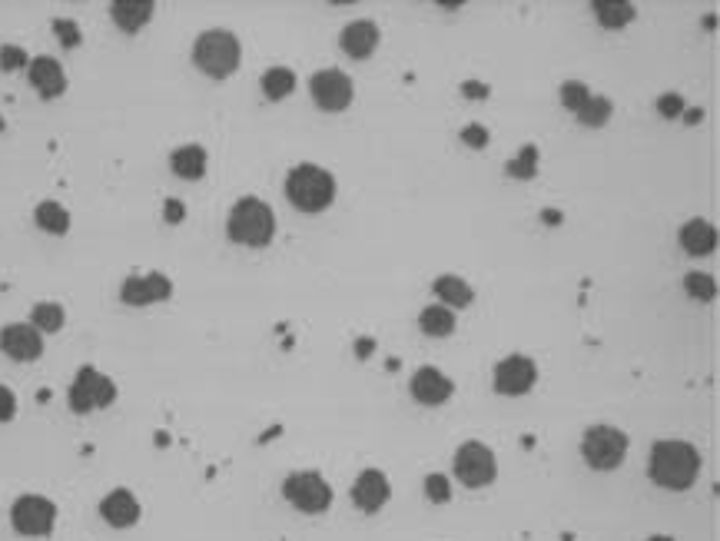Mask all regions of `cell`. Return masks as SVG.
<instances>
[{"instance_id":"cell-1","label":"cell","mask_w":720,"mask_h":541,"mask_svg":"<svg viewBox=\"0 0 720 541\" xmlns=\"http://www.w3.org/2000/svg\"><path fill=\"white\" fill-rule=\"evenodd\" d=\"M648 472L654 485L667 488V492H684V488H691L697 482V475H701V452H697L691 442H681V439L654 442Z\"/></svg>"},{"instance_id":"cell-2","label":"cell","mask_w":720,"mask_h":541,"mask_svg":"<svg viewBox=\"0 0 720 541\" xmlns=\"http://www.w3.org/2000/svg\"><path fill=\"white\" fill-rule=\"evenodd\" d=\"M286 200L299 213H322L336 200V176L316 163L292 166L286 176Z\"/></svg>"},{"instance_id":"cell-3","label":"cell","mask_w":720,"mask_h":541,"mask_svg":"<svg viewBox=\"0 0 720 541\" xmlns=\"http://www.w3.org/2000/svg\"><path fill=\"white\" fill-rule=\"evenodd\" d=\"M226 233L233 243L239 246H253V249H263L273 243L276 236V213L273 206L256 200V196H243L233 210H229V220H226Z\"/></svg>"},{"instance_id":"cell-4","label":"cell","mask_w":720,"mask_h":541,"mask_svg":"<svg viewBox=\"0 0 720 541\" xmlns=\"http://www.w3.org/2000/svg\"><path fill=\"white\" fill-rule=\"evenodd\" d=\"M239 60H243V47H239V40L229 30H206L193 47V64L213 80L236 74Z\"/></svg>"},{"instance_id":"cell-5","label":"cell","mask_w":720,"mask_h":541,"mask_svg":"<svg viewBox=\"0 0 720 541\" xmlns=\"http://www.w3.org/2000/svg\"><path fill=\"white\" fill-rule=\"evenodd\" d=\"M581 455L598 472H614L628 455V435L614 429V425H591L581 439Z\"/></svg>"},{"instance_id":"cell-6","label":"cell","mask_w":720,"mask_h":541,"mask_svg":"<svg viewBox=\"0 0 720 541\" xmlns=\"http://www.w3.org/2000/svg\"><path fill=\"white\" fill-rule=\"evenodd\" d=\"M113 399H117L113 379L103 376V372H97L93 366H83L70 382V409L77 415L107 409V405H113Z\"/></svg>"},{"instance_id":"cell-7","label":"cell","mask_w":720,"mask_h":541,"mask_svg":"<svg viewBox=\"0 0 720 541\" xmlns=\"http://www.w3.org/2000/svg\"><path fill=\"white\" fill-rule=\"evenodd\" d=\"M10 525H14L17 535L44 538L57 525V505L44 495H20L14 508H10Z\"/></svg>"},{"instance_id":"cell-8","label":"cell","mask_w":720,"mask_h":541,"mask_svg":"<svg viewBox=\"0 0 720 541\" xmlns=\"http://www.w3.org/2000/svg\"><path fill=\"white\" fill-rule=\"evenodd\" d=\"M283 495L289 505H296L306 515H322L332 505V488L319 472H296L283 482Z\"/></svg>"},{"instance_id":"cell-9","label":"cell","mask_w":720,"mask_h":541,"mask_svg":"<svg viewBox=\"0 0 720 541\" xmlns=\"http://www.w3.org/2000/svg\"><path fill=\"white\" fill-rule=\"evenodd\" d=\"M455 475H458V482L468 485V488L492 485L495 475H498L492 449L482 445V442H465L462 449L455 452Z\"/></svg>"},{"instance_id":"cell-10","label":"cell","mask_w":720,"mask_h":541,"mask_svg":"<svg viewBox=\"0 0 720 541\" xmlns=\"http://www.w3.org/2000/svg\"><path fill=\"white\" fill-rule=\"evenodd\" d=\"M309 93L319 110L342 113L352 103V97H356V87H352V80L342 70H319L309 80Z\"/></svg>"},{"instance_id":"cell-11","label":"cell","mask_w":720,"mask_h":541,"mask_svg":"<svg viewBox=\"0 0 720 541\" xmlns=\"http://www.w3.org/2000/svg\"><path fill=\"white\" fill-rule=\"evenodd\" d=\"M173 296V283L170 276L163 273H146V276H127L120 286V299L127 306H153V303H166Z\"/></svg>"},{"instance_id":"cell-12","label":"cell","mask_w":720,"mask_h":541,"mask_svg":"<svg viewBox=\"0 0 720 541\" xmlns=\"http://www.w3.org/2000/svg\"><path fill=\"white\" fill-rule=\"evenodd\" d=\"M538 366L528 356H508L495 366V392L502 395H525L535 389Z\"/></svg>"},{"instance_id":"cell-13","label":"cell","mask_w":720,"mask_h":541,"mask_svg":"<svg viewBox=\"0 0 720 541\" xmlns=\"http://www.w3.org/2000/svg\"><path fill=\"white\" fill-rule=\"evenodd\" d=\"M0 349L14 362H37L44 356V336L27 322H10L0 329Z\"/></svg>"},{"instance_id":"cell-14","label":"cell","mask_w":720,"mask_h":541,"mask_svg":"<svg viewBox=\"0 0 720 541\" xmlns=\"http://www.w3.org/2000/svg\"><path fill=\"white\" fill-rule=\"evenodd\" d=\"M389 495H392V485L379 468H365V472L356 478V485H352V502H356V508L365 515L382 512L385 502H389Z\"/></svg>"},{"instance_id":"cell-15","label":"cell","mask_w":720,"mask_h":541,"mask_svg":"<svg viewBox=\"0 0 720 541\" xmlns=\"http://www.w3.org/2000/svg\"><path fill=\"white\" fill-rule=\"evenodd\" d=\"M452 392H455V382L435 366H425L412 376V399L422 405H442L452 399Z\"/></svg>"},{"instance_id":"cell-16","label":"cell","mask_w":720,"mask_h":541,"mask_svg":"<svg viewBox=\"0 0 720 541\" xmlns=\"http://www.w3.org/2000/svg\"><path fill=\"white\" fill-rule=\"evenodd\" d=\"M100 515H103V522L113 528H130L140 522V502L130 488H113V492L100 502Z\"/></svg>"},{"instance_id":"cell-17","label":"cell","mask_w":720,"mask_h":541,"mask_svg":"<svg viewBox=\"0 0 720 541\" xmlns=\"http://www.w3.org/2000/svg\"><path fill=\"white\" fill-rule=\"evenodd\" d=\"M27 77L44 100H54L67 90V74L54 57H34L27 67Z\"/></svg>"},{"instance_id":"cell-18","label":"cell","mask_w":720,"mask_h":541,"mask_svg":"<svg viewBox=\"0 0 720 541\" xmlns=\"http://www.w3.org/2000/svg\"><path fill=\"white\" fill-rule=\"evenodd\" d=\"M339 44L349 57L365 60L375 54V47H379V27H375L372 20H352V24L342 30Z\"/></svg>"},{"instance_id":"cell-19","label":"cell","mask_w":720,"mask_h":541,"mask_svg":"<svg viewBox=\"0 0 720 541\" xmlns=\"http://www.w3.org/2000/svg\"><path fill=\"white\" fill-rule=\"evenodd\" d=\"M153 10V0H117V4H110V17L123 34H137L153 20Z\"/></svg>"},{"instance_id":"cell-20","label":"cell","mask_w":720,"mask_h":541,"mask_svg":"<svg viewBox=\"0 0 720 541\" xmlns=\"http://www.w3.org/2000/svg\"><path fill=\"white\" fill-rule=\"evenodd\" d=\"M677 239H681V249L684 253H691V256H707L711 249L717 246V230L707 220H691V223H684L681 226V233H677Z\"/></svg>"},{"instance_id":"cell-21","label":"cell","mask_w":720,"mask_h":541,"mask_svg":"<svg viewBox=\"0 0 720 541\" xmlns=\"http://www.w3.org/2000/svg\"><path fill=\"white\" fill-rule=\"evenodd\" d=\"M206 163H210V156H206L200 143H186V147L173 150V156H170V166L180 180H200L206 173Z\"/></svg>"},{"instance_id":"cell-22","label":"cell","mask_w":720,"mask_h":541,"mask_svg":"<svg viewBox=\"0 0 720 541\" xmlns=\"http://www.w3.org/2000/svg\"><path fill=\"white\" fill-rule=\"evenodd\" d=\"M432 289L442 303H448V309H465L475 303V289L462 276H438Z\"/></svg>"},{"instance_id":"cell-23","label":"cell","mask_w":720,"mask_h":541,"mask_svg":"<svg viewBox=\"0 0 720 541\" xmlns=\"http://www.w3.org/2000/svg\"><path fill=\"white\" fill-rule=\"evenodd\" d=\"M594 10V17H598V24L601 27H608V30H621V27H628L631 20H634V4H628V0H598V4H591Z\"/></svg>"},{"instance_id":"cell-24","label":"cell","mask_w":720,"mask_h":541,"mask_svg":"<svg viewBox=\"0 0 720 541\" xmlns=\"http://www.w3.org/2000/svg\"><path fill=\"white\" fill-rule=\"evenodd\" d=\"M34 223L40 226L44 233H54V236H64L70 230V213L60 206L57 200H44L34 210Z\"/></svg>"},{"instance_id":"cell-25","label":"cell","mask_w":720,"mask_h":541,"mask_svg":"<svg viewBox=\"0 0 720 541\" xmlns=\"http://www.w3.org/2000/svg\"><path fill=\"white\" fill-rule=\"evenodd\" d=\"M419 326H422L425 336H452L455 332V312L448 306H429V309H422Z\"/></svg>"},{"instance_id":"cell-26","label":"cell","mask_w":720,"mask_h":541,"mask_svg":"<svg viewBox=\"0 0 720 541\" xmlns=\"http://www.w3.org/2000/svg\"><path fill=\"white\" fill-rule=\"evenodd\" d=\"M67 322V312L60 303H37L34 312H30V326L37 332H60Z\"/></svg>"},{"instance_id":"cell-27","label":"cell","mask_w":720,"mask_h":541,"mask_svg":"<svg viewBox=\"0 0 720 541\" xmlns=\"http://www.w3.org/2000/svg\"><path fill=\"white\" fill-rule=\"evenodd\" d=\"M296 90V74L289 67H273L263 74V93L266 100H283L289 93Z\"/></svg>"},{"instance_id":"cell-28","label":"cell","mask_w":720,"mask_h":541,"mask_svg":"<svg viewBox=\"0 0 720 541\" xmlns=\"http://www.w3.org/2000/svg\"><path fill=\"white\" fill-rule=\"evenodd\" d=\"M505 173L511 176V180H535V173H538V147L535 143H525V147L518 150L515 160L505 163Z\"/></svg>"},{"instance_id":"cell-29","label":"cell","mask_w":720,"mask_h":541,"mask_svg":"<svg viewBox=\"0 0 720 541\" xmlns=\"http://www.w3.org/2000/svg\"><path fill=\"white\" fill-rule=\"evenodd\" d=\"M611 100L608 97H588V103L578 110V120L584 123V127H604L611 117Z\"/></svg>"},{"instance_id":"cell-30","label":"cell","mask_w":720,"mask_h":541,"mask_svg":"<svg viewBox=\"0 0 720 541\" xmlns=\"http://www.w3.org/2000/svg\"><path fill=\"white\" fill-rule=\"evenodd\" d=\"M684 289H687V296L697 299V303H711V299L717 296L714 276H707V273H687L684 276Z\"/></svg>"},{"instance_id":"cell-31","label":"cell","mask_w":720,"mask_h":541,"mask_svg":"<svg viewBox=\"0 0 720 541\" xmlns=\"http://www.w3.org/2000/svg\"><path fill=\"white\" fill-rule=\"evenodd\" d=\"M588 97H591V90L584 87L581 80H565V83H561V103H565L571 113H578L584 103H588Z\"/></svg>"},{"instance_id":"cell-32","label":"cell","mask_w":720,"mask_h":541,"mask_svg":"<svg viewBox=\"0 0 720 541\" xmlns=\"http://www.w3.org/2000/svg\"><path fill=\"white\" fill-rule=\"evenodd\" d=\"M425 495H429L432 502L445 505L448 498H452V482H448V478H445L442 472H435V475L425 478Z\"/></svg>"},{"instance_id":"cell-33","label":"cell","mask_w":720,"mask_h":541,"mask_svg":"<svg viewBox=\"0 0 720 541\" xmlns=\"http://www.w3.org/2000/svg\"><path fill=\"white\" fill-rule=\"evenodd\" d=\"M24 67H30V57H27V50H20V47H14V44H4L0 47V70H24Z\"/></svg>"},{"instance_id":"cell-34","label":"cell","mask_w":720,"mask_h":541,"mask_svg":"<svg viewBox=\"0 0 720 541\" xmlns=\"http://www.w3.org/2000/svg\"><path fill=\"white\" fill-rule=\"evenodd\" d=\"M54 34L60 37V44H64L67 50H73V47H77L80 44V27L77 24H73V20H67V17H57L54 20Z\"/></svg>"},{"instance_id":"cell-35","label":"cell","mask_w":720,"mask_h":541,"mask_svg":"<svg viewBox=\"0 0 720 541\" xmlns=\"http://www.w3.org/2000/svg\"><path fill=\"white\" fill-rule=\"evenodd\" d=\"M488 140H492V133H488V127H482V123H468V127L462 130V143L472 150H485Z\"/></svg>"},{"instance_id":"cell-36","label":"cell","mask_w":720,"mask_h":541,"mask_svg":"<svg viewBox=\"0 0 720 541\" xmlns=\"http://www.w3.org/2000/svg\"><path fill=\"white\" fill-rule=\"evenodd\" d=\"M657 113H661L664 120L684 117V97H681V93H664V97L657 100Z\"/></svg>"},{"instance_id":"cell-37","label":"cell","mask_w":720,"mask_h":541,"mask_svg":"<svg viewBox=\"0 0 720 541\" xmlns=\"http://www.w3.org/2000/svg\"><path fill=\"white\" fill-rule=\"evenodd\" d=\"M17 415V395L7 386H0V422H10Z\"/></svg>"},{"instance_id":"cell-38","label":"cell","mask_w":720,"mask_h":541,"mask_svg":"<svg viewBox=\"0 0 720 541\" xmlns=\"http://www.w3.org/2000/svg\"><path fill=\"white\" fill-rule=\"evenodd\" d=\"M183 216H186V206L180 200H166V206H163L166 223H183Z\"/></svg>"},{"instance_id":"cell-39","label":"cell","mask_w":720,"mask_h":541,"mask_svg":"<svg viewBox=\"0 0 720 541\" xmlns=\"http://www.w3.org/2000/svg\"><path fill=\"white\" fill-rule=\"evenodd\" d=\"M462 93H465L468 100H485V97H488V83L465 80V83H462Z\"/></svg>"},{"instance_id":"cell-40","label":"cell","mask_w":720,"mask_h":541,"mask_svg":"<svg viewBox=\"0 0 720 541\" xmlns=\"http://www.w3.org/2000/svg\"><path fill=\"white\" fill-rule=\"evenodd\" d=\"M541 220H545L548 226H561V213L558 210H541Z\"/></svg>"},{"instance_id":"cell-41","label":"cell","mask_w":720,"mask_h":541,"mask_svg":"<svg viewBox=\"0 0 720 541\" xmlns=\"http://www.w3.org/2000/svg\"><path fill=\"white\" fill-rule=\"evenodd\" d=\"M375 349V342H369V339H362L359 346H356V352H359V359H365V352H372Z\"/></svg>"},{"instance_id":"cell-42","label":"cell","mask_w":720,"mask_h":541,"mask_svg":"<svg viewBox=\"0 0 720 541\" xmlns=\"http://www.w3.org/2000/svg\"><path fill=\"white\" fill-rule=\"evenodd\" d=\"M701 117H704V110H691V113H687V123H701Z\"/></svg>"},{"instance_id":"cell-43","label":"cell","mask_w":720,"mask_h":541,"mask_svg":"<svg viewBox=\"0 0 720 541\" xmlns=\"http://www.w3.org/2000/svg\"><path fill=\"white\" fill-rule=\"evenodd\" d=\"M648 541H674V538H667V535H654V538H648Z\"/></svg>"}]
</instances>
